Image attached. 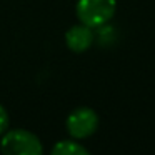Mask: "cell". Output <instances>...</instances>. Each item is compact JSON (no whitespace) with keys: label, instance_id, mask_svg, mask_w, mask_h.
<instances>
[{"label":"cell","instance_id":"1","mask_svg":"<svg viewBox=\"0 0 155 155\" xmlns=\"http://www.w3.org/2000/svg\"><path fill=\"white\" fill-rule=\"evenodd\" d=\"M117 0H77L75 14L80 24L92 28H100L114 18Z\"/></svg>","mask_w":155,"mask_h":155},{"label":"cell","instance_id":"2","mask_svg":"<svg viewBox=\"0 0 155 155\" xmlns=\"http://www.w3.org/2000/svg\"><path fill=\"white\" fill-rule=\"evenodd\" d=\"M0 150L5 155H40L44 148L35 134L24 128H14L2 135Z\"/></svg>","mask_w":155,"mask_h":155},{"label":"cell","instance_id":"3","mask_svg":"<svg viewBox=\"0 0 155 155\" xmlns=\"http://www.w3.org/2000/svg\"><path fill=\"white\" fill-rule=\"evenodd\" d=\"M67 132L75 140H84L94 135L98 128V115L90 107H78L70 112L65 122Z\"/></svg>","mask_w":155,"mask_h":155},{"label":"cell","instance_id":"4","mask_svg":"<svg viewBox=\"0 0 155 155\" xmlns=\"http://www.w3.org/2000/svg\"><path fill=\"white\" fill-rule=\"evenodd\" d=\"M65 44L75 54H84L94 44V28L85 24L74 25L65 32Z\"/></svg>","mask_w":155,"mask_h":155},{"label":"cell","instance_id":"5","mask_svg":"<svg viewBox=\"0 0 155 155\" xmlns=\"http://www.w3.org/2000/svg\"><path fill=\"white\" fill-rule=\"evenodd\" d=\"M52 155H88V150L82 143L74 140H60L52 147Z\"/></svg>","mask_w":155,"mask_h":155},{"label":"cell","instance_id":"6","mask_svg":"<svg viewBox=\"0 0 155 155\" xmlns=\"http://www.w3.org/2000/svg\"><path fill=\"white\" fill-rule=\"evenodd\" d=\"M8 125H10V118H8V112L5 110V107L0 105V135H4L8 130Z\"/></svg>","mask_w":155,"mask_h":155}]
</instances>
